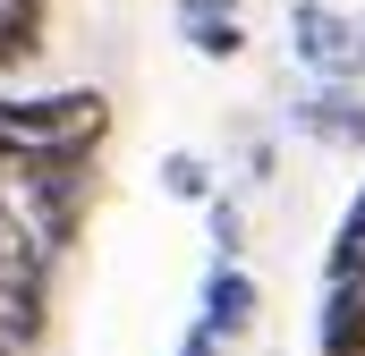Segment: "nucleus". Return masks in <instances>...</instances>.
Listing matches in <instances>:
<instances>
[{
  "mask_svg": "<svg viewBox=\"0 0 365 356\" xmlns=\"http://www.w3.org/2000/svg\"><path fill=\"white\" fill-rule=\"evenodd\" d=\"M110 145V93L60 85V93H9L0 102V153L17 162V187L43 162H102Z\"/></svg>",
  "mask_w": 365,
  "mask_h": 356,
  "instance_id": "f257e3e1",
  "label": "nucleus"
},
{
  "mask_svg": "<svg viewBox=\"0 0 365 356\" xmlns=\"http://www.w3.org/2000/svg\"><path fill=\"white\" fill-rule=\"evenodd\" d=\"M43 331H51V246L0 195V340H17V348L34 356Z\"/></svg>",
  "mask_w": 365,
  "mask_h": 356,
  "instance_id": "f03ea898",
  "label": "nucleus"
},
{
  "mask_svg": "<svg viewBox=\"0 0 365 356\" xmlns=\"http://www.w3.org/2000/svg\"><path fill=\"white\" fill-rule=\"evenodd\" d=\"M93 195H102V162H43V170H26V187H17V212H26L34 238L60 255V246L86 238Z\"/></svg>",
  "mask_w": 365,
  "mask_h": 356,
  "instance_id": "7ed1b4c3",
  "label": "nucleus"
},
{
  "mask_svg": "<svg viewBox=\"0 0 365 356\" xmlns=\"http://www.w3.org/2000/svg\"><path fill=\"white\" fill-rule=\"evenodd\" d=\"M289 51H297L323 85H357L365 26L349 17V9H331V0H297V9H289Z\"/></svg>",
  "mask_w": 365,
  "mask_h": 356,
  "instance_id": "20e7f679",
  "label": "nucleus"
},
{
  "mask_svg": "<svg viewBox=\"0 0 365 356\" xmlns=\"http://www.w3.org/2000/svg\"><path fill=\"white\" fill-rule=\"evenodd\" d=\"M289 119H297V136H314L323 153H365V93H357V85H323V93H306Z\"/></svg>",
  "mask_w": 365,
  "mask_h": 356,
  "instance_id": "39448f33",
  "label": "nucleus"
},
{
  "mask_svg": "<svg viewBox=\"0 0 365 356\" xmlns=\"http://www.w3.org/2000/svg\"><path fill=\"white\" fill-rule=\"evenodd\" d=\"M255 314H264V288H255L238 263H212V271H204V314H195V323H204L221 348H230V340H247V331H255Z\"/></svg>",
  "mask_w": 365,
  "mask_h": 356,
  "instance_id": "423d86ee",
  "label": "nucleus"
},
{
  "mask_svg": "<svg viewBox=\"0 0 365 356\" xmlns=\"http://www.w3.org/2000/svg\"><path fill=\"white\" fill-rule=\"evenodd\" d=\"M179 34H187L195 60H238V51H247L238 0H179Z\"/></svg>",
  "mask_w": 365,
  "mask_h": 356,
  "instance_id": "0eeeda50",
  "label": "nucleus"
},
{
  "mask_svg": "<svg viewBox=\"0 0 365 356\" xmlns=\"http://www.w3.org/2000/svg\"><path fill=\"white\" fill-rule=\"evenodd\" d=\"M51 34V0H0V68H26Z\"/></svg>",
  "mask_w": 365,
  "mask_h": 356,
  "instance_id": "6e6552de",
  "label": "nucleus"
},
{
  "mask_svg": "<svg viewBox=\"0 0 365 356\" xmlns=\"http://www.w3.org/2000/svg\"><path fill=\"white\" fill-rule=\"evenodd\" d=\"M162 195H179V204H212V162H204V153H162Z\"/></svg>",
  "mask_w": 365,
  "mask_h": 356,
  "instance_id": "1a4fd4ad",
  "label": "nucleus"
},
{
  "mask_svg": "<svg viewBox=\"0 0 365 356\" xmlns=\"http://www.w3.org/2000/svg\"><path fill=\"white\" fill-rule=\"evenodd\" d=\"M204 221H212V263H238V246H247V212H238L230 195H212Z\"/></svg>",
  "mask_w": 365,
  "mask_h": 356,
  "instance_id": "9d476101",
  "label": "nucleus"
},
{
  "mask_svg": "<svg viewBox=\"0 0 365 356\" xmlns=\"http://www.w3.org/2000/svg\"><path fill=\"white\" fill-rule=\"evenodd\" d=\"M179 356H221V340H212V331L195 323V331H187V340H179Z\"/></svg>",
  "mask_w": 365,
  "mask_h": 356,
  "instance_id": "9b49d317",
  "label": "nucleus"
},
{
  "mask_svg": "<svg viewBox=\"0 0 365 356\" xmlns=\"http://www.w3.org/2000/svg\"><path fill=\"white\" fill-rule=\"evenodd\" d=\"M0 195H17V162L9 153H0Z\"/></svg>",
  "mask_w": 365,
  "mask_h": 356,
  "instance_id": "f8f14e48",
  "label": "nucleus"
}]
</instances>
